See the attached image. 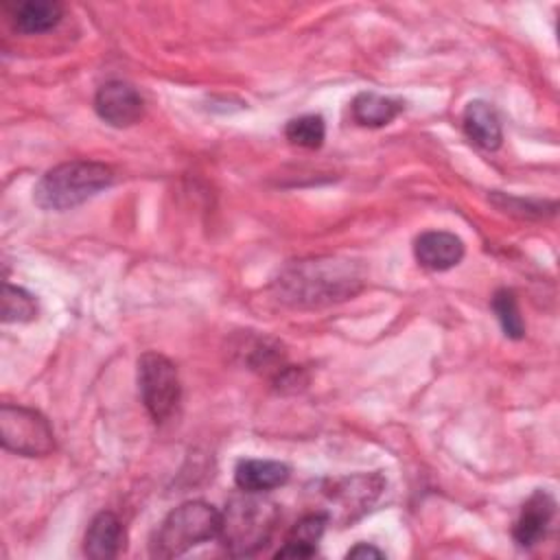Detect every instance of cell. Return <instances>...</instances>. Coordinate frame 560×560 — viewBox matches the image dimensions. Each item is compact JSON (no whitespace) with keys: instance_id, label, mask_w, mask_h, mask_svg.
I'll list each match as a JSON object with an SVG mask.
<instances>
[{"instance_id":"13","label":"cell","mask_w":560,"mask_h":560,"mask_svg":"<svg viewBox=\"0 0 560 560\" xmlns=\"http://www.w3.org/2000/svg\"><path fill=\"white\" fill-rule=\"evenodd\" d=\"M291 468L278 459H241L234 468V483L245 492H269L289 481Z\"/></svg>"},{"instance_id":"2","label":"cell","mask_w":560,"mask_h":560,"mask_svg":"<svg viewBox=\"0 0 560 560\" xmlns=\"http://www.w3.org/2000/svg\"><path fill=\"white\" fill-rule=\"evenodd\" d=\"M278 521L280 508L276 501L262 497V492L241 490L225 503L217 538L230 556H252L271 540Z\"/></svg>"},{"instance_id":"1","label":"cell","mask_w":560,"mask_h":560,"mask_svg":"<svg viewBox=\"0 0 560 560\" xmlns=\"http://www.w3.org/2000/svg\"><path fill=\"white\" fill-rule=\"evenodd\" d=\"M273 287L284 304L326 306L357 295L363 289V273L352 260L319 256L287 265Z\"/></svg>"},{"instance_id":"19","label":"cell","mask_w":560,"mask_h":560,"mask_svg":"<svg viewBox=\"0 0 560 560\" xmlns=\"http://www.w3.org/2000/svg\"><path fill=\"white\" fill-rule=\"evenodd\" d=\"M37 317V300L22 287L4 284L2 289V322L22 324Z\"/></svg>"},{"instance_id":"6","label":"cell","mask_w":560,"mask_h":560,"mask_svg":"<svg viewBox=\"0 0 560 560\" xmlns=\"http://www.w3.org/2000/svg\"><path fill=\"white\" fill-rule=\"evenodd\" d=\"M385 488V477L381 472H359L350 477L328 479L322 483V497L326 508L322 510L328 521L348 525L370 510V505L381 497Z\"/></svg>"},{"instance_id":"5","label":"cell","mask_w":560,"mask_h":560,"mask_svg":"<svg viewBox=\"0 0 560 560\" xmlns=\"http://www.w3.org/2000/svg\"><path fill=\"white\" fill-rule=\"evenodd\" d=\"M138 389L151 420L158 424L168 420L182 398L175 363L160 352H144L138 359Z\"/></svg>"},{"instance_id":"14","label":"cell","mask_w":560,"mask_h":560,"mask_svg":"<svg viewBox=\"0 0 560 560\" xmlns=\"http://www.w3.org/2000/svg\"><path fill=\"white\" fill-rule=\"evenodd\" d=\"M63 18V4L57 0H28L11 7L13 28L24 35L52 31Z\"/></svg>"},{"instance_id":"10","label":"cell","mask_w":560,"mask_h":560,"mask_svg":"<svg viewBox=\"0 0 560 560\" xmlns=\"http://www.w3.org/2000/svg\"><path fill=\"white\" fill-rule=\"evenodd\" d=\"M556 512V501L547 490H536L521 508V516L514 523L512 536L518 547H534L547 532Z\"/></svg>"},{"instance_id":"18","label":"cell","mask_w":560,"mask_h":560,"mask_svg":"<svg viewBox=\"0 0 560 560\" xmlns=\"http://www.w3.org/2000/svg\"><path fill=\"white\" fill-rule=\"evenodd\" d=\"M492 311L503 328V335L510 339H523L525 337V322L518 311L516 293L512 289H499L492 295Z\"/></svg>"},{"instance_id":"20","label":"cell","mask_w":560,"mask_h":560,"mask_svg":"<svg viewBox=\"0 0 560 560\" xmlns=\"http://www.w3.org/2000/svg\"><path fill=\"white\" fill-rule=\"evenodd\" d=\"M492 203L501 208L503 212L525 217V219H540L545 214L556 212V201H536V199H521V197H508L503 192H492L490 195Z\"/></svg>"},{"instance_id":"7","label":"cell","mask_w":560,"mask_h":560,"mask_svg":"<svg viewBox=\"0 0 560 560\" xmlns=\"http://www.w3.org/2000/svg\"><path fill=\"white\" fill-rule=\"evenodd\" d=\"M0 442L24 457H44L55 448L52 429L39 411L7 402L0 407Z\"/></svg>"},{"instance_id":"15","label":"cell","mask_w":560,"mask_h":560,"mask_svg":"<svg viewBox=\"0 0 560 560\" xmlns=\"http://www.w3.org/2000/svg\"><path fill=\"white\" fill-rule=\"evenodd\" d=\"M328 525L324 512L304 514L287 534L284 545L276 551V558H313L317 553V542Z\"/></svg>"},{"instance_id":"11","label":"cell","mask_w":560,"mask_h":560,"mask_svg":"<svg viewBox=\"0 0 560 560\" xmlns=\"http://www.w3.org/2000/svg\"><path fill=\"white\" fill-rule=\"evenodd\" d=\"M127 542L125 527L114 512H98L88 525L83 538V553L92 560L116 558Z\"/></svg>"},{"instance_id":"17","label":"cell","mask_w":560,"mask_h":560,"mask_svg":"<svg viewBox=\"0 0 560 560\" xmlns=\"http://www.w3.org/2000/svg\"><path fill=\"white\" fill-rule=\"evenodd\" d=\"M284 136L291 144L302 149H319L326 138V125L319 114H306L291 118L284 127Z\"/></svg>"},{"instance_id":"21","label":"cell","mask_w":560,"mask_h":560,"mask_svg":"<svg viewBox=\"0 0 560 560\" xmlns=\"http://www.w3.org/2000/svg\"><path fill=\"white\" fill-rule=\"evenodd\" d=\"M346 558H385V553L381 549H376L374 545H368V542H359L354 545Z\"/></svg>"},{"instance_id":"3","label":"cell","mask_w":560,"mask_h":560,"mask_svg":"<svg viewBox=\"0 0 560 560\" xmlns=\"http://www.w3.org/2000/svg\"><path fill=\"white\" fill-rule=\"evenodd\" d=\"M114 182L112 166L94 160H70L48 168L33 188V199L42 210H70Z\"/></svg>"},{"instance_id":"9","label":"cell","mask_w":560,"mask_h":560,"mask_svg":"<svg viewBox=\"0 0 560 560\" xmlns=\"http://www.w3.org/2000/svg\"><path fill=\"white\" fill-rule=\"evenodd\" d=\"M464 252V241L457 234L444 230L422 232L413 243L416 260L431 271H446L459 265Z\"/></svg>"},{"instance_id":"12","label":"cell","mask_w":560,"mask_h":560,"mask_svg":"<svg viewBox=\"0 0 560 560\" xmlns=\"http://www.w3.org/2000/svg\"><path fill=\"white\" fill-rule=\"evenodd\" d=\"M462 129L470 142L486 151H497L503 142V129L497 109L486 101H470L462 114Z\"/></svg>"},{"instance_id":"16","label":"cell","mask_w":560,"mask_h":560,"mask_svg":"<svg viewBox=\"0 0 560 560\" xmlns=\"http://www.w3.org/2000/svg\"><path fill=\"white\" fill-rule=\"evenodd\" d=\"M405 109V103L378 92H361L354 96L350 112L357 125L361 127H385L389 125L400 112Z\"/></svg>"},{"instance_id":"8","label":"cell","mask_w":560,"mask_h":560,"mask_svg":"<svg viewBox=\"0 0 560 560\" xmlns=\"http://www.w3.org/2000/svg\"><path fill=\"white\" fill-rule=\"evenodd\" d=\"M94 109L101 120L122 129L136 125L142 118L144 103L133 85L114 79L96 90Z\"/></svg>"},{"instance_id":"4","label":"cell","mask_w":560,"mask_h":560,"mask_svg":"<svg viewBox=\"0 0 560 560\" xmlns=\"http://www.w3.org/2000/svg\"><path fill=\"white\" fill-rule=\"evenodd\" d=\"M221 512L201 499L186 501L171 510L160 523L151 542L155 558H175L219 536Z\"/></svg>"}]
</instances>
